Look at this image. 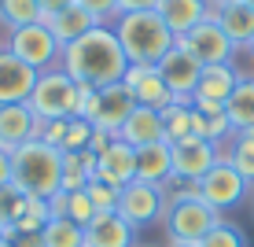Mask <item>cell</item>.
I'll list each match as a JSON object with an SVG mask.
<instances>
[{"label": "cell", "instance_id": "23", "mask_svg": "<svg viewBox=\"0 0 254 247\" xmlns=\"http://www.w3.org/2000/svg\"><path fill=\"white\" fill-rule=\"evenodd\" d=\"M41 22L52 30V37L59 41V45H70V41H77V37H85V33L92 30V26H100L92 19L89 11H85L81 4H74V7H66V11H56V15H41Z\"/></svg>", "mask_w": 254, "mask_h": 247}, {"label": "cell", "instance_id": "22", "mask_svg": "<svg viewBox=\"0 0 254 247\" xmlns=\"http://www.w3.org/2000/svg\"><path fill=\"white\" fill-rule=\"evenodd\" d=\"M136 181L155 184V188H166L173 181V148L166 144H147L136 152Z\"/></svg>", "mask_w": 254, "mask_h": 247}, {"label": "cell", "instance_id": "20", "mask_svg": "<svg viewBox=\"0 0 254 247\" xmlns=\"http://www.w3.org/2000/svg\"><path fill=\"white\" fill-rule=\"evenodd\" d=\"M155 11L162 15V22L173 30V37H185L188 30H195L199 22L210 19V0H159Z\"/></svg>", "mask_w": 254, "mask_h": 247}, {"label": "cell", "instance_id": "26", "mask_svg": "<svg viewBox=\"0 0 254 247\" xmlns=\"http://www.w3.org/2000/svg\"><path fill=\"white\" fill-rule=\"evenodd\" d=\"M48 203H52V214L56 218H70V222H77L81 229L96 218V207H92V199H89L85 188L81 192H56Z\"/></svg>", "mask_w": 254, "mask_h": 247}, {"label": "cell", "instance_id": "4", "mask_svg": "<svg viewBox=\"0 0 254 247\" xmlns=\"http://www.w3.org/2000/svg\"><path fill=\"white\" fill-rule=\"evenodd\" d=\"M30 107L41 122H56V118H77L81 111V85L66 74L63 67H52L37 78L30 96Z\"/></svg>", "mask_w": 254, "mask_h": 247}, {"label": "cell", "instance_id": "36", "mask_svg": "<svg viewBox=\"0 0 254 247\" xmlns=\"http://www.w3.org/2000/svg\"><path fill=\"white\" fill-rule=\"evenodd\" d=\"M11 181H15V170H11V152H4V148H0V188H7Z\"/></svg>", "mask_w": 254, "mask_h": 247}, {"label": "cell", "instance_id": "27", "mask_svg": "<svg viewBox=\"0 0 254 247\" xmlns=\"http://www.w3.org/2000/svg\"><path fill=\"white\" fill-rule=\"evenodd\" d=\"M41 247H85V229L70 218H56L41 229Z\"/></svg>", "mask_w": 254, "mask_h": 247}, {"label": "cell", "instance_id": "19", "mask_svg": "<svg viewBox=\"0 0 254 247\" xmlns=\"http://www.w3.org/2000/svg\"><path fill=\"white\" fill-rule=\"evenodd\" d=\"M118 140L133 144L136 152L147 144H162L166 140V122H162V111L155 107H133V114L126 118V126L118 129Z\"/></svg>", "mask_w": 254, "mask_h": 247}, {"label": "cell", "instance_id": "30", "mask_svg": "<svg viewBox=\"0 0 254 247\" xmlns=\"http://www.w3.org/2000/svg\"><path fill=\"white\" fill-rule=\"evenodd\" d=\"M92 137H96V129H92L89 118H70L59 152H63V155H70V152H92Z\"/></svg>", "mask_w": 254, "mask_h": 247}, {"label": "cell", "instance_id": "9", "mask_svg": "<svg viewBox=\"0 0 254 247\" xmlns=\"http://www.w3.org/2000/svg\"><path fill=\"white\" fill-rule=\"evenodd\" d=\"M166 207H170L166 188H155V184H144V181H133V184H126V188L118 192V214L126 218L136 233L147 229V225H155V222H162Z\"/></svg>", "mask_w": 254, "mask_h": 247}, {"label": "cell", "instance_id": "42", "mask_svg": "<svg viewBox=\"0 0 254 247\" xmlns=\"http://www.w3.org/2000/svg\"><path fill=\"white\" fill-rule=\"evenodd\" d=\"M247 4H251V7H254V0H247Z\"/></svg>", "mask_w": 254, "mask_h": 247}, {"label": "cell", "instance_id": "6", "mask_svg": "<svg viewBox=\"0 0 254 247\" xmlns=\"http://www.w3.org/2000/svg\"><path fill=\"white\" fill-rule=\"evenodd\" d=\"M133 96L126 92V85H107V89H85L81 85V111H77V118H89L92 129H100V133H111L118 137V129L126 126V118L133 114Z\"/></svg>", "mask_w": 254, "mask_h": 247}, {"label": "cell", "instance_id": "16", "mask_svg": "<svg viewBox=\"0 0 254 247\" xmlns=\"http://www.w3.org/2000/svg\"><path fill=\"white\" fill-rule=\"evenodd\" d=\"M240 70L232 63H217V67H203V74H199V85L195 92H191V103H206V107H225L229 103V96L236 92V85H240Z\"/></svg>", "mask_w": 254, "mask_h": 247}, {"label": "cell", "instance_id": "1", "mask_svg": "<svg viewBox=\"0 0 254 247\" xmlns=\"http://www.w3.org/2000/svg\"><path fill=\"white\" fill-rule=\"evenodd\" d=\"M59 67L85 89H107V85H118L126 78L129 59H126V48H122L115 26H92L85 37L70 41L63 48Z\"/></svg>", "mask_w": 254, "mask_h": 247}, {"label": "cell", "instance_id": "43", "mask_svg": "<svg viewBox=\"0 0 254 247\" xmlns=\"http://www.w3.org/2000/svg\"><path fill=\"white\" fill-rule=\"evenodd\" d=\"M0 52H4V45H0Z\"/></svg>", "mask_w": 254, "mask_h": 247}, {"label": "cell", "instance_id": "13", "mask_svg": "<svg viewBox=\"0 0 254 247\" xmlns=\"http://www.w3.org/2000/svg\"><path fill=\"white\" fill-rule=\"evenodd\" d=\"M41 70H33L30 63H22L11 52H0V107L4 103H30L33 85H37Z\"/></svg>", "mask_w": 254, "mask_h": 247}, {"label": "cell", "instance_id": "17", "mask_svg": "<svg viewBox=\"0 0 254 247\" xmlns=\"http://www.w3.org/2000/svg\"><path fill=\"white\" fill-rule=\"evenodd\" d=\"M159 74H162V82H166V89L173 92V100H191V92H195V85H199V74H203V67L195 63V59L188 56L185 48H173L170 56L159 63Z\"/></svg>", "mask_w": 254, "mask_h": 247}, {"label": "cell", "instance_id": "34", "mask_svg": "<svg viewBox=\"0 0 254 247\" xmlns=\"http://www.w3.org/2000/svg\"><path fill=\"white\" fill-rule=\"evenodd\" d=\"M77 4H81L100 26H115V19L122 15L118 11V0H77Z\"/></svg>", "mask_w": 254, "mask_h": 247}, {"label": "cell", "instance_id": "39", "mask_svg": "<svg viewBox=\"0 0 254 247\" xmlns=\"http://www.w3.org/2000/svg\"><path fill=\"white\" fill-rule=\"evenodd\" d=\"M221 4H232V0H210V7H221Z\"/></svg>", "mask_w": 254, "mask_h": 247}, {"label": "cell", "instance_id": "10", "mask_svg": "<svg viewBox=\"0 0 254 247\" xmlns=\"http://www.w3.org/2000/svg\"><path fill=\"white\" fill-rule=\"evenodd\" d=\"M177 45L188 52L191 59H195L199 67H217V63H232L236 56V45L229 37H225V30L214 22V15H210L206 22H199L195 30H188L185 37H177Z\"/></svg>", "mask_w": 254, "mask_h": 247}, {"label": "cell", "instance_id": "7", "mask_svg": "<svg viewBox=\"0 0 254 247\" xmlns=\"http://www.w3.org/2000/svg\"><path fill=\"white\" fill-rule=\"evenodd\" d=\"M11 56H19L22 63H30L33 70H52L59 67L63 59V45L52 37V30L45 22H33V26H22V30H11L7 33V45H4Z\"/></svg>", "mask_w": 254, "mask_h": 247}, {"label": "cell", "instance_id": "2", "mask_svg": "<svg viewBox=\"0 0 254 247\" xmlns=\"http://www.w3.org/2000/svg\"><path fill=\"white\" fill-rule=\"evenodd\" d=\"M115 33L126 48V59L133 67H159L173 48L177 37L162 22L159 11H126L115 19Z\"/></svg>", "mask_w": 254, "mask_h": 247}, {"label": "cell", "instance_id": "11", "mask_svg": "<svg viewBox=\"0 0 254 247\" xmlns=\"http://www.w3.org/2000/svg\"><path fill=\"white\" fill-rule=\"evenodd\" d=\"M96 181L111 184V188L133 184L136 181V148L115 137L103 152H96Z\"/></svg>", "mask_w": 254, "mask_h": 247}, {"label": "cell", "instance_id": "33", "mask_svg": "<svg viewBox=\"0 0 254 247\" xmlns=\"http://www.w3.org/2000/svg\"><path fill=\"white\" fill-rule=\"evenodd\" d=\"M85 192H89V199H92L96 214H107V210H118V192H122V188H111V184H103V181H96V177H92V184H89Z\"/></svg>", "mask_w": 254, "mask_h": 247}, {"label": "cell", "instance_id": "25", "mask_svg": "<svg viewBox=\"0 0 254 247\" xmlns=\"http://www.w3.org/2000/svg\"><path fill=\"white\" fill-rule=\"evenodd\" d=\"M225 114H229L232 133H251L254 129V78L236 85V92L225 103Z\"/></svg>", "mask_w": 254, "mask_h": 247}, {"label": "cell", "instance_id": "32", "mask_svg": "<svg viewBox=\"0 0 254 247\" xmlns=\"http://www.w3.org/2000/svg\"><path fill=\"white\" fill-rule=\"evenodd\" d=\"M26 203H30V196H26L22 188H15V184L0 188V222L11 229V225H15V218L22 214V207H26Z\"/></svg>", "mask_w": 254, "mask_h": 247}, {"label": "cell", "instance_id": "3", "mask_svg": "<svg viewBox=\"0 0 254 247\" xmlns=\"http://www.w3.org/2000/svg\"><path fill=\"white\" fill-rule=\"evenodd\" d=\"M11 170H15V188L26 196L52 199L63 188V152L45 144V140H30V144L11 152Z\"/></svg>", "mask_w": 254, "mask_h": 247}, {"label": "cell", "instance_id": "14", "mask_svg": "<svg viewBox=\"0 0 254 247\" xmlns=\"http://www.w3.org/2000/svg\"><path fill=\"white\" fill-rule=\"evenodd\" d=\"M41 133V118L33 114L30 103H4L0 107V148L15 152V148L37 140Z\"/></svg>", "mask_w": 254, "mask_h": 247}, {"label": "cell", "instance_id": "15", "mask_svg": "<svg viewBox=\"0 0 254 247\" xmlns=\"http://www.w3.org/2000/svg\"><path fill=\"white\" fill-rule=\"evenodd\" d=\"M217 159H221V152H217V144H210V140H185V144H173V181L195 184Z\"/></svg>", "mask_w": 254, "mask_h": 247}, {"label": "cell", "instance_id": "5", "mask_svg": "<svg viewBox=\"0 0 254 247\" xmlns=\"http://www.w3.org/2000/svg\"><path fill=\"white\" fill-rule=\"evenodd\" d=\"M221 222V214H217L210 203L199 199V192H191V196H181V199H170V207H166V236H170V244H203V236Z\"/></svg>", "mask_w": 254, "mask_h": 247}, {"label": "cell", "instance_id": "29", "mask_svg": "<svg viewBox=\"0 0 254 247\" xmlns=\"http://www.w3.org/2000/svg\"><path fill=\"white\" fill-rule=\"evenodd\" d=\"M232 163V170H240V177L254 184V129L251 133H232V148L225 155Z\"/></svg>", "mask_w": 254, "mask_h": 247}, {"label": "cell", "instance_id": "8", "mask_svg": "<svg viewBox=\"0 0 254 247\" xmlns=\"http://www.w3.org/2000/svg\"><path fill=\"white\" fill-rule=\"evenodd\" d=\"M247 188L251 184L240 177V170H232V163L229 159H217L214 166L203 173V177L195 181V192H199V199L210 203V207L217 210V214H225V210H232V207H240L243 196H247Z\"/></svg>", "mask_w": 254, "mask_h": 247}, {"label": "cell", "instance_id": "37", "mask_svg": "<svg viewBox=\"0 0 254 247\" xmlns=\"http://www.w3.org/2000/svg\"><path fill=\"white\" fill-rule=\"evenodd\" d=\"M41 4V15H56V11H66V7H74L77 0H37Z\"/></svg>", "mask_w": 254, "mask_h": 247}, {"label": "cell", "instance_id": "12", "mask_svg": "<svg viewBox=\"0 0 254 247\" xmlns=\"http://www.w3.org/2000/svg\"><path fill=\"white\" fill-rule=\"evenodd\" d=\"M122 85H126V92L133 96L136 107H155V111H162V107H170V103H173V92L166 89L159 67H133V63H129Z\"/></svg>", "mask_w": 254, "mask_h": 247}, {"label": "cell", "instance_id": "28", "mask_svg": "<svg viewBox=\"0 0 254 247\" xmlns=\"http://www.w3.org/2000/svg\"><path fill=\"white\" fill-rule=\"evenodd\" d=\"M41 22V4L37 0H0V26L7 33L22 30V26Z\"/></svg>", "mask_w": 254, "mask_h": 247}, {"label": "cell", "instance_id": "24", "mask_svg": "<svg viewBox=\"0 0 254 247\" xmlns=\"http://www.w3.org/2000/svg\"><path fill=\"white\" fill-rule=\"evenodd\" d=\"M162 122H166V144H170V148L185 144V140H199L191 100H173L170 107H162Z\"/></svg>", "mask_w": 254, "mask_h": 247}, {"label": "cell", "instance_id": "41", "mask_svg": "<svg viewBox=\"0 0 254 247\" xmlns=\"http://www.w3.org/2000/svg\"><path fill=\"white\" fill-rule=\"evenodd\" d=\"M247 52H251V56H254V41H251V45H247Z\"/></svg>", "mask_w": 254, "mask_h": 247}, {"label": "cell", "instance_id": "31", "mask_svg": "<svg viewBox=\"0 0 254 247\" xmlns=\"http://www.w3.org/2000/svg\"><path fill=\"white\" fill-rule=\"evenodd\" d=\"M199 247H247V236H243V229H236L232 222H217L210 233L203 236V244Z\"/></svg>", "mask_w": 254, "mask_h": 247}, {"label": "cell", "instance_id": "40", "mask_svg": "<svg viewBox=\"0 0 254 247\" xmlns=\"http://www.w3.org/2000/svg\"><path fill=\"white\" fill-rule=\"evenodd\" d=\"M170 247H199V244H170Z\"/></svg>", "mask_w": 254, "mask_h": 247}, {"label": "cell", "instance_id": "18", "mask_svg": "<svg viewBox=\"0 0 254 247\" xmlns=\"http://www.w3.org/2000/svg\"><path fill=\"white\" fill-rule=\"evenodd\" d=\"M85 247H136V229L118 210L96 214L85 225Z\"/></svg>", "mask_w": 254, "mask_h": 247}, {"label": "cell", "instance_id": "38", "mask_svg": "<svg viewBox=\"0 0 254 247\" xmlns=\"http://www.w3.org/2000/svg\"><path fill=\"white\" fill-rule=\"evenodd\" d=\"M0 247H7V225L0 222Z\"/></svg>", "mask_w": 254, "mask_h": 247}, {"label": "cell", "instance_id": "21", "mask_svg": "<svg viewBox=\"0 0 254 247\" xmlns=\"http://www.w3.org/2000/svg\"><path fill=\"white\" fill-rule=\"evenodd\" d=\"M210 15H214V22L225 30V37H229L236 48H247L254 41V7L247 4V0L221 4V7H214Z\"/></svg>", "mask_w": 254, "mask_h": 247}, {"label": "cell", "instance_id": "35", "mask_svg": "<svg viewBox=\"0 0 254 247\" xmlns=\"http://www.w3.org/2000/svg\"><path fill=\"white\" fill-rule=\"evenodd\" d=\"M159 7V0H118V11H155Z\"/></svg>", "mask_w": 254, "mask_h": 247}]
</instances>
